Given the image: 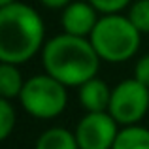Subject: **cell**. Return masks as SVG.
Instances as JSON below:
<instances>
[{"label": "cell", "mask_w": 149, "mask_h": 149, "mask_svg": "<svg viewBox=\"0 0 149 149\" xmlns=\"http://www.w3.org/2000/svg\"><path fill=\"white\" fill-rule=\"evenodd\" d=\"M45 45V25L32 6L13 2L0 8V62L25 64Z\"/></svg>", "instance_id": "6da1fadb"}, {"label": "cell", "mask_w": 149, "mask_h": 149, "mask_svg": "<svg viewBox=\"0 0 149 149\" xmlns=\"http://www.w3.org/2000/svg\"><path fill=\"white\" fill-rule=\"evenodd\" d=\"M42 66L45 74L64 87H81L96 77L100 57L89 38H77L62 32L49 38L42 49Z\"/></svg>", "instance_id": "7a4b0ae2"}, {"label": "cell", "mask_w": 149, "mask_h": 149, "mask_svg": "<svg viewBox=\"0 0 149 149\" xmlns=\"http://www.w3.org/2000/svg\"><path fill=\"white\" fill-rule=\"evenodd\" d=\"M89 40L100 61L117 64L130 61L138 53L142 44V32L132 25L127 15H102Z\"/></svg>", "instance_id": "3957f363"}, {"label": "cell", "mask_w": 149, "mask_h": 149, "mask_svg": "<svg viewBox=\"0 0 149 149\" xmlns=\"http://www.w3.org/2000/svg\"><path fill=\"white\" fill-rule=\"evenodd\" d=\"M19 104L36 119H55L66 109V87L47 74H36L25 81Z\"/></svg>", "instance_id": "277c9868"}, {"label": "cell", "mask_w": 149, "mask_h": 149, "mask_svg": "<svg viewBox=\"0 0 149 149\" xmlns=\"http://www.w3.org/2000/svg\"><path fill=\"white\" fill-rule=\"evenodd\" d=\"M149 111V89L138 79L130 77L111 89L108 113L119 123V127L138 125Z\"/></svg>", "instance_id": "5b68a950"}, {"label": "cell", "mask_w": 149, "mask_h": 149, "mask_svg": "<svg viewBox=\"0 0 149 149\" xmlns=\"http://www.w3.org/2000/svg\"><path fill=\"white\" fill-rule=\"evenodd\" d=\"M121 127L108 111L85 113L76 127L79 149H111Z\"/></svg>", "instance_id": "8992f818"}, {"label": "cell", "mask_w": 149, "mask_h": 149, "mask_svg": "<svg viewBox=\"0 0 149 149\" xmlns=\"http://www.w3.org/2000/svg\"><path fill=\"white\" fill-rule=\"evenodd\" d=\"M98 11L87 2V0H74L72 4L62 10L61 25L62 30L70 36L89 38L98 23Z\"/></svg>", "instance_id": "52a82bcc"}, {"label": "cell", "mask_w": 149, "mask_h": 149, "mask_svg": "<svg viewBox=\"0 0 149 149\" xmlns=\"http://www.w3.org/2000/svg\"><path fill=\"white\" fill-rule=\"evenodd\" d=\"M77 93L79 96V104L87 113H100L108 111L109 100H111V89L100 77H93L87 83H83Z\"/></svg>", "instance_id": "ba28073f"}, {"label": "cell", "mask_w": 149, "mask_h": 149, "mask_svg": "<svg viewBox=\"0 0 149 149\" xmlns=\"http://www.w3.org/2000/svg\"><path fill=\"white\" fill-rule=\"evenodd\" d=\"M34 149H79V146L72 130L64 127H51L38 136Z\"/></svg>", "instance_id": "9c48e42d"}, {"label": "cell", "mask_w": 149, "mask_h": 149, "mask_svg": "<svg viewBox=\"0 0 149 149\" xmlns=\"http://www.w3.org/2000/svg\"><path fill=\"white\" fill-rule=\"evenodd\" d=\"M21 70L15 64H8V62H0V98L6 100H19L21 91L25 87Z\"/></svg>", "instance_id": "30bf717a"}, {"label": "cell", "mask_w": 149, "mask_h": 149, "mask_svg": "<svg viewBox=\"0 0 149 149\" xmlns=\"http://www.w3.org/2000/svg\"><path fill=\"white\" fill-rule=\"evenodd\" d=\"M111 149H149V128L142 125L121 127Z\"/></svg>", "instance_id": "8fae6325"}, {"label": "cell", "mask_w": 149, "mask_h": 149, "mask_svg": "<svg viewBox=\"0 0 149 149\" xmlns=\"http://www.w3.org/2000/svg\"><path fill=\"white\" fill-rule=\"evenodd\" d=\"M127 17L142 34H149V0H134Z\"/></svg>", "instance_id": "7c38bea8"}, {"label": "cell", "mask_w": 149, "mask_h": 149, "mask_svg": "<svg viewBox=\"0 0 149 149\" xmlns=\"http://www.w3.org/2000/svg\"><path fill=\"white\" fill-rule=\"evenodd\" d=\"M15 121H17V115H15L11 100L0 98V140L10 138V134L15 128Z\"/></svg>", "instance_id": "4fadbf2b"}, {"label": "cell", "mask_w": 149, "mask_h": 149, "mask_svg": "<svg viewBox=\"0 0 149 149\" xmlns=\"http://www.w3.org/2000/svg\"><path fill=\"white\" fill-rule=\"evenodd\" d=\"M87 2L102 15H115L121 13L125 8H130L134 0H87Z\"/></svg>", "instance_id": "5bb4252c"}, {"label": "cell", "mask_w": 149, "mask_h": 149, "mask_svg": "<svg viewBox=\"0 0 149 149\" xmlns=\"http://www.w3.org/2000/svg\"><path fill=\"white\" fill-rule=\"evenodd\" d=\"M134 79H138L142 85H146L149 89V53L140 57L136 61V66H134Z\"/></svg>", "instance_id": "9a60e30c"}, {"label": "cell", "mask_w": 149, "mask_h": 149, "mask_svg": "<svg viewBox=\"0 0 149 149\" xmlns=\"http://www.w3.org/2000/svg\"><path fill=\"white\" fill-rule=\"evenodd\" d=\"M44 8L47 10H64L68 4H72L74 0H38Z\"/></svg>", "instance_id": "2e32d148"}, {"label": "cell", "mask_w": 149, "mask_h": 149, "mask_svg": "<svg viewBox=\"0 0 149 149\" xmlns=\"http://www.w3.org/2000/svg\"><path fill=\"white\" fill-rule=\"evenodd\" d=\"M13 2H17V0H0V8L2 6H10V4H13Z\"/></svg>", "instance_id": "e0dca14e"}]
</instances>
